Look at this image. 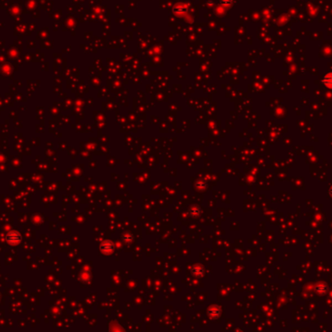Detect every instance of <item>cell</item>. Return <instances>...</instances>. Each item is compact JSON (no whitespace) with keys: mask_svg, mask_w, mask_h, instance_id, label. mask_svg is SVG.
<instances>
[{"mask_svg":"<svg viewBox=\"0 0 332 332\" xmlns=\"http://www.w3.org/2000/svg\"><path fill=\"white\" fill-rule=\"evenodd\" d=\"M324 85H326L327 86H329V87H332V73L327 74V75L324 77Z\"/></svg>","mask_w":332,"mask_h":332,"instance_id":"cell-2","label":"cell"},{"mask_svg":"<svg viewBox=\"0 0 332 332\" xmlns=\"http://www.w3.org/2000/svg\"><path fill=\"white\" fill-rule=\"evenodd\" d=\"M7 240H8L9 242H11V243H14V242L17 243V241H20V234H17V232H11V233L8 234Z\"/></svg>","mask_w":332,"mask_h":332,"instance_id":"cell-1","label":"cell"},{"mask_svg":"<svg viewBox=\"0 0 332 332\" xmlns=\"http://www.w3.org/2000/svg\"><path fill=\"white\" fill-rule=\"evenodd\" d=\"M331 194H332V190H331Z\"/></svg>","mask_w":332,"mask_h":332,"instance_id":"cell-3","label":"cell"}]
</instances>
